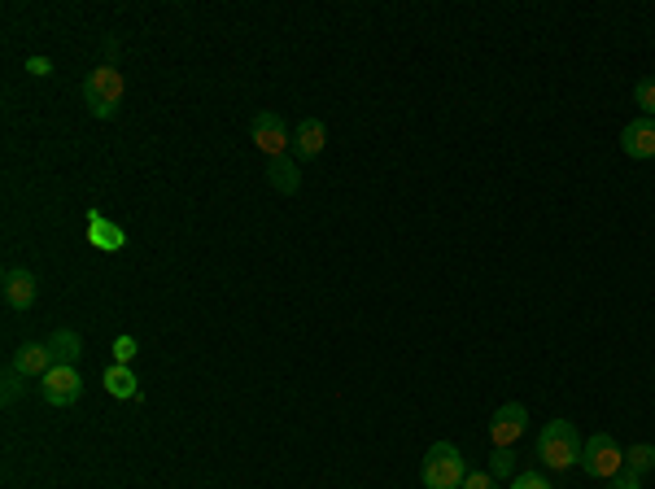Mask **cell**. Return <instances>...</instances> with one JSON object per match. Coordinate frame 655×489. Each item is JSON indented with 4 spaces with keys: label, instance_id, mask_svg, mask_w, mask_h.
<instances>
[{
    "label": "cell",
    "instance_id": "obj_10",
    "mask_svg": "<svg viewBox=\"0 0 655 489\" xmlns=\"http://www.w3.org/2000/svg\"><path fill=\"white\" fill-rule=\"evenodd\" d=\"M88 245H97L101 254H118L127 245V232L114 219H105L101 210H88Z\"/></svg>",
    "mask_w": 655,
    "mask_h": 489
},
{
    "label": "cell",
    "instance_id": "obj_17",
    "mask_svg": "<svg viewBox=\"0 0 655 489\" xmlns=\"http://www.w3.org/2000/svg\"><path fill=\"white\" fill-rule=\"evenodd\" d=\"M634 101H638L642 118H655V79H638V88H634Z\"/></svg>",
    "mask_w": 655,
    "mask_h": 489
},
{
    "label": "cell",
    "instance_id": "obj_7",
    "mask_svg": "<svg viewBox=\"0 0 655 489\" xmlns=\"http://www.w3.org/2000/svg\"><path fill=\"white\" fill-rule=\"evenodd\" d=\"M524 428H529V411H524L520 402H507V407H498L494 420H490V441H494V450H511V446H516V441L524 437Z\"/></svg>",
    "mask_w": 655,
    "mask_h": 489
},
{
    "label": "cell",
    "instance_id": "obj_14",
    "mask_svg": "<svg viewBox=\"0 0 655 489\" xmlns=\"http://www.w3.org/2000/svg\"><path fill=\"white\" fill-rule=\"evenodd\" d=\"M44 345H49L53 363H66V367H75V363L83 359V337H79L75 328H57V332H53V337L44 341Z\"/></svg>",
    "mask_w": 655,
    "mask_h": 489
},
{
    "label": "cell",
    "instance_id": "obj_2",
    "mask_svg": "<svg viewBox=\"0 0 655 489\" xmlns=\"http://www.w3.org/2000/svg\"><path fill=\"white\" fill-rule=\"evenodd\" d=\"M123 97H127V79L118 66H97L83 79V105H88L92 118H114Z\"/></svg>",
    "mask_w": 655,
    "mask_h": 489
},
{
    "label": "cell",
    "instance_id": "obj_22",
    "mask_svg": "<svg viewBox=\"0 0 655 489\" xmlns=\"http://www.w3.org/2000/svg\"><path fill=\"white\" fill-rule=\"evenodd\" d=\"M22 380H27V376H18L14 367H5V389H0V393H5V402H14L22 393Z\"/></svg>",
    "mask_w": 655,
    "mask_h": 489
},
{
    "label": "cell",
    "instance_id": "obj_18",
    "mask_svg": "<svg viewBox=\"0 0 655 489\" xmlns=\"http://www.w3.org/2000/svg\"><path fill=\"white\" fill-rule=\"evenodd\" d=\"M110 350H114V363H118V367H131V359H136L140 345H136V337H127V332H123V337H114Z\"/></svg>",
    "mask_w": 655,
    "mask_h": 489
},
{
    "label": "cell",
    "instance_id": "obj_11",
    "mask_svg": "<svg viewBox=\"0 0 655 489\" xmlns=\"http://www.w3.org/2000/svg\"><path fill=\"white\" fill-rule=\"evenodd\" d=\"M9 367H14L18 376H49V367H53V354H49V345L44 341H27V345H18L14 350V359H9Z\"/></svg>",
    "mask_w": 655,
    "mask_h": 489
},
{
    "label": "cell",
    "instance_id": "obj_1",
    "mask_svg": "<svg viewBox=\"0 0 655 489\" xmlns=\"http://www.w3.org/2000/svg\"><path fill=\"white\" fill-rule=\"evenodd\" d=\"M581 433H577V424L573 420H551L538 433V459L546 463L551 472H568V468H577L581 463Z\"/></svg>",
    "mask_w": 655,
    "mask_h": 489
},
{
    "label": "cell",
    "instance_id": "obj_15",
    "mask_svg": "<svg viewBox=\"0 0 655 489\" xmlns=\"http://www.w3.org/2000/svg\"><path fill=\"white\" fill-rule=\"evenodd\" d=\"M267 184L276 188V193L293 197L297 188H302V171H297L293 158H271V162H267Z\"/></svg>",
    "mask_w": 655,
    "mask_h": 489
},
{
    "label": "cell",
    "instance_id": "obj_21",
    "mask_svg": "<svg viewBox=\"0 0 655 489\" xmlns=\"http://www.w3.org/2000/svg\"><path fill=\"white\" fill-rule=\"evenodd\" d=\"M463 489H498V476H490V472H468V476H463Z\"/></svg>",
    "mask_w": 655,
    "mask_h": 489
},
{
    "label": "cell",
    "instance_id": "obj_6",
    "mask_svg": "<svg viewBox=\"0 0 655 489\" xmlns=\"http://www.w3.org/2000/svg\"><path fill=\"white\" fill-rule=\"evenodd\" d=\"M249 136H254V145H258L262 153H267V162H271V158H284V153H289V145H293L289 123H284L276 110L254 114V123H249Z\"/></svg>",
    "mask_w": 655,
    "mask_h": 489
},
{
    "label": "cell",
    "instance_id": "obj_5",
    "mask_svg": "<svg viewBox=\"0 0 655 489\" xmlns=\"http://www.w3.org/2000/svg\"><path fill=\"white\" fill-rule=\"evenodd\" d=\"M40 393L49 407H75L83 398V376L79 367H66V363H53L49 376H40Z\"/></svg>",
    "mask_w": 655,
    "mask_h": 489
},
{
    "label": "cell",
    "instance_id": "obj_19",
    "mask_svg": "<svg viewBox=\"0 0 655 489\" xmlns=\"http://www.w3.org/2000/svg\"><path fill=\"white\" fill-rule=\"evenodd\" d=\"M511 489H551V481H546L542 472H520V476H511Z\"/></svg>",
    "mask_w": 655,
    "mask_h": 489
},
{
    "label": "cell",
    "instance_id": "obj_3",
    "mask_svg": "<svg viewBox=\"0 0 655 489\" xmlns=\"http://www.w3.org/2000/svg\"><path fill=\"white\" fill-rule=\"evenodd\" d=\"M463 476H468V463H463L459 450L450 441H433L420 463L424 489H463Z\"/></svg>",
    "mask_w": 655,
    "mask_h": 489
},
{
    "label": "cell",
    "instance_id": "obj_12",
    "mask_svg": "<svg viewBox=\"0 0 655 489\" xmlns=\"http://www.w3.org/2000/svg\"><path fill=\"white\" fill-rule=\"evenodd\" d=\"M328 145V127L319 123V118H302L293 131V149H297V158H319Z\"/></svg>",
    "mask_w": 655,
    "mask_h": 489
},
{
    "label": "cell",
    "instance_id": "obj_20",
    "mask_svg": "<svg viewBox=\"0 0 655 489\" xmlns=\"http://www.w3.org/2000/svg\"><path fill=\"white\" fill-rule=\"evenodd\" d=\"M603 485H607V489H642V476L629 472V468H621V472L612 476V481H603Z\"/></svg>",
    "mask_w": 655,
    "mask_h": 489
},
{
    "label": "cell",
    "instance_id": "obj_13",
    "mask_svg": "<svg viewBox=\"0 0 655 489\" xmlns=\"http://www.w3.org/2000/svg\"><path fill=\"white\" fill-rule=\"evenodd\" d=\"M101 385H105V393H110V398H118V402L140 398V380H136V372H131V367L110 363V367H105V376H101Z\"/></svg>",
    "mask_w": 655,
    "mask_h": 489
},
{
    "label": "cell",
    "instance_id": "obj_23",
    "mask_svg": "<svg viewBox=\"0 0 655 489\" xmlns=\"http://www.w3.org/2000/svg\"><path fill=\"white\" fill-rule=\"evenodd\" d=\"M27 70H31L35 79H49L53 75V62H49V57H27Z\"/></svg>",
    "mask_w": 655,
    "mask_h": 489
},
{
    "label": "cell",
    "instance_id": "obj_16",
    "mask_svg": "<svg viewBox=\"0 0 655 489\" xmlns=\"http://www.w3.org/2000/svg\"><path fill=\"white\" fill-rule=\"evenodd\" d=\"M625 468H629V472H638V476H642V472H651V468H655V446H647V441L629 446V450H625Z\"/></svg>",
    "mask_w": 655,
    "mask_h": 489
},
{
    "label": "cell",
    "instance_id": "obj_24",
    "mask_svg": "<svg viewBox=\"0 0 655 489\" xmlns=\"http://www.w3.org/2000/svg\"><path fill=\"white\" fill-rule=\"evenodd\" d=\"M490 476H511V455H507V450H494V463H490Z\"/></svg>",
    "mask_w": 655,
    "mask_h": 489
},
{
    "label": "cell",
    "instance_id": "obj_9",
    "mask_svg": "<svg viewBox=\"0 0 655 489\" xmlns=\"http://www.w3.org/2000/svg\"><path fill=\"white\" fill-rule=\"evenodd\" d=\"M621 149L638 162L655 158V118H634V123H625L621 127Z\"/></svg>",
    "mask_w": 655,
    "mask_h": 489
},
{
    "label": "cell",
    "instance_id": "obj_4",
    "mask_svg": "<svg viewBox=\"0 0 655 489\" xmlns=\"http://www.w3.org/2000/svg\"><path fill=\"white\" fill-rule=\"evenodd\" d=\"M581 463H586V476H594V481H612V476L625 468V450L607 433H594V437H586V446H581Z\"/></svg>",
    "mask_w": 655,
    "mask_h": 489
},
{
    "label": "cell",
    "instance_id": "obj_8",
    "mask_svg": "<svg viewBox=\"0 0 655 489\" xmlns=\"http://www.w3.org/2000/svg\"><path fill=\"white\" fill-rule=\"evenodd\" d=\"M0 293H5V306L9 310H31L35 297H40V284L27 267H9L5 280H0Z\"/></svg>",
    "mask_w": 655,
    "mask_h": 489
}]
</instances>
